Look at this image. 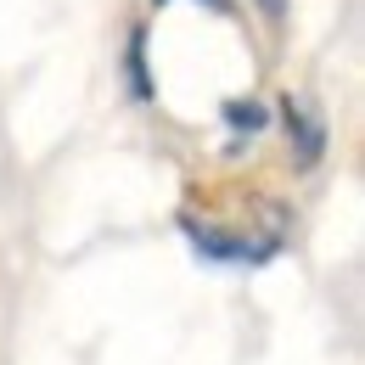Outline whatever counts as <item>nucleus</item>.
Listing matches in <instances>:
<instances>
[{
  "mask_svg": "<svg viewBox=\"0 0 365 365\" xmlns=\"http://www.w3.org/2000/svg\"><path fill=\"white\" fill-rule=\"evenodd\" d=\"M225 118H230V130H264V107L259 101H225Z\"/></svg>",
  "mask_w": 365,
  "mask_h": 365,
  "instance_id": "7ed1b4c3",
  "label": "nucleus"
},
{
  "mask_svg": "<svg viewBox=\"0 0 365 365\" xmlns=\"http://www.w3.org/2000/svg\"><path fill=\"white\" fill-rule=\"evenodd\" d=\"M185 236H191V247L202 253V259H214V264H259V259H270L275 253V242H242V236H225V230H214V225H197V220H180Z\"/></svg>",
  "mask_w": 365,
  "mask_h": 365,
  "instance_id": "f257e3e1",
  "label": "nucleus"
},
{
  "mask_svg": "<svg viewBox=\"0 0 365 365\" xmlns=\"http://www.w3.org/2000/svg\"><path fill=\"white\" fill-rule=\"evenodd\" d=\"M259 6H264V17H270V23H281V17H287V0H259Z\"/></svg>",
  "mask_w": 365,
  "mask_h": 365,
  "instance_id": "20e7f679",
  "label": "nucleus"
},
{
  "mask_svg": "<svg viewBox=\"0 0 365 365\" xmlns=\"http://www.w3.org/2000/svg\"><path fill=\"white\" fill-rule=\"evenodd\" d=\"M281 118H287V135L298 140V158H304V163H315L320 146H326V124H320V113L309 107V101H292V96H287Z\"/></svg>",
  "mask_w": 365,
  "mask_h": 365,
  "instance_id": "f03ea898",
  "label": "nucleus"
}]
</instances>
